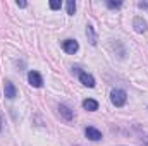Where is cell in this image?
Wrapping results in <instances>:
<instances>
[{
	"label": "cell",
	"mask_w": 148,
	"mask_h": 146,
	"mask_svg": "<svg viewBox=\"0 0 148 146\" xmlns=\"http://www.w3.org/2000/svg\"><path fill=\"white\" fill-rule=\"evenodd\" d=\"M126 100H127V95L124 89H112L110 93V102L115 107H122L126 105Z\"/></svg>",
	"instance_id": "obj_1"
},
{
	"label": "cell",
	"mask_w": 148,
	"mask_h": 146,
	"mask_svg": "<svg viewBox=\"0 0 148 146\" xmlns=\"http://www.w3.org/2000/svg\"><path fill=\"white\" fill-rule=\"evenodd\" d=\"M3 93H5V96L9 98V100H12V98H16V95H17V89H16V86L9 81V79H5L3 81Z\"/></svg>",
	"instance_id": "obj_2"
},
{
	"label": "cell",
	"mask_w": 148,
	"mask_h": 146,
	"mask_svg": "<svg viewBox=\"0 0 148 146\" xmlns=\"http://www.w3.org/2000/svg\"><path fill=\"white\" fill-rule=\"evenodd\" d=\"M28 81H29V84L35 86V88H40V86L43 84V79H41L40 72H36V71H29V72H28Z\"/></svg>",
	"instance_id": "obj_3"
},
{
	"label": "cell",
	"mask_w": 148,
	"mask_h": 146,
	"mask_svg": "<svg viewBox=\"0 0 148 146\" xmlns=\"http://www.w3.org/2000/svg\"><path fill=\"white\" fill-rule=\"evenodd\" d=\"M79 81L83 83V86H88V88H95V84H97V83H95V77L88 72L79 74Z\"/></svg>",
	"instance_id": "obj_4"
},
{
	"label": "cell",
	"mask_w": 148,
	"mask_h": 146,
	"mask_svg": "<svg viewBox=\"0 0 148 146\" xmlns=\"http://www.w3.org/2000/svg\"><path fill=\"white\" fill-rule=\"evenodd\" d=\"M62 48H64L67 53H76L77 48H79V45H77L76 40H66V41H62Z\"/></svg>",
	"instance_id": "obj_5"
},
{
	"label": "cell",
	"mask_w": 148,
	"mask_h": 146,
	"mask_svg": "<svg viewBox=\"0 0 148 146\" xmlns=\"http://www.w3.org/2000/svg\"><path fill=\"white\" fill-rule=\"evenodd\" d=\"M84 134H86V138L91 139V141H98V139H102V132H100L98 129H95V127H86Z\"/></svg>",
	"instance_id": "obj_6"
},
{
	"label": "cell",
	"mask_w": 148,
	"mask_h": 146,
	"mask_svg": "<svg viewBox=\"0 0 148 146\" xmlns=\"http://www.w3.org/2000/svg\"><path fill=\"white\" fill-rule=\"evenodd\" d=\"M59 113H60V117H62L66 122H71V120H73V110L69 108V107L59 105Z\"/></svg>",
	"instance_id": "obj_7"
},
{
	"label": "cell",
	"mask_w": 148,
	"mask_h": 146,
	"mask_svg": "<svg viewBox=\"0 0 148 146\" xmlns=\"http://www.w3.org/2000/svg\"><path fill=\"white\" fill-rule=\"evenodd\" d=\"M133 26H134V29H136L138 33H145V31H147V21H145L143 17H134Z\"/></svg>",
	"instance_id": "obj_8"
},
{
	"label": "cell",
	"mask_w": 148,
	"mask_h": 146,
	"mask_svg": "<svg viewBox=\"0 0 148 146\" xmlns=\"http://www.w3.org/2000/svg\"><path fill=\"white\" fill-rule=\"evenodd\" d=\"M83 107H84V110H88V112H95V110H98V102L93 100V98H86L83 102Z\"/></svg>",
	"instance_id": "obj_9"
},
{
	"label": "cell",
	"mask_w": 148,
	"mask_h": 146,
	"mask_svg": "<svg viewBox=\"0 0 148 146\" xmlns=\"http://www.w3.org/2000/svg\"><path fill=\"white\" fill-rule=\"evenodd\" d=\"M86 36H88V41H90L91 45H97V35H95V31H93V26H88V28H86Z\"/></svg>",
	"instance_id": "obj_10"
},
{
	"label": "cell",
	"mask_w": 148,
	"mask_h": 146,
	"mask_svg": "<svg viewBox=\"0 0 148 146\" xmlns=\"http://www.w3.org/2000/svg\"><path fill=\"white\" fill-rule=\"evenodd\" d=\"M74 12H76V3H74V0H69L67 2V14L74 16Z\"/></svg>",
	"instance_id": "obj_11"
},
{
	"label": "cell",
	"mask_w": 148,
	"mask_h": 146,
	"mask_svg": "<svg viewBox=\"0 0 148 146\" xmlns=\"http://www.w3.org/2000/svg\"><path fill=\"white\" fill-rule=\"evenodd\" d=\"M107 5H109L110 9H119V7L122 5V2H112V0H109V2H107Z\"/></svg>",
	"instance_id": "obj_12"
},
{
	"label": "cell",
	"mask_w": 148,
	"mask_h": 146,
	"mask_svg": "<svg viewBox=\"0 0 148 146\" xmlns=\"http://www.w3.org/2000/svg\"><path fill=\"white\" fill-rule=\"evenodd\" d=\"M50 9H53V10L60 9V2H59V0H52V2H50Z\"/></svg>",
	"instance_id": "obj_13"
},
{
	"label": "cell",
	"mask_w": 148,
	"mask_h": 146,
	"mask_svg": "<svg viewBox=\"0 0 148 146\" xmlns=\"http://www.w3.org/2000/svg\"><path fill=\"white\" fill-rule=\"evenodd\" d=\"M138 7H140V9H148V2H140Z\"/></svg>",
	"instance_id": "obj_14"
},
{
	"label": "cell",
	"mask_w": 148,
	"mask_h": 146,
	"mask_svg": "<svg viewBox=\"0 0 148 146\" xmlns=\"http://www.w3.org/2000/svg\"><path fill=\"white\" fill-rule=\"evenodd\" d=\"M17 7H26V2H17Z\"/></svg>",
	"instance_id": "obj_15"
},
{
	"label": "cell",
	"mask_w": 148,
	"mask_h": 146,
	"mask_svg": "<svg viewBox=\"0 0 148 146\" xmlns=\"http://www.w3.org/2000/svg\"><path fill=\"white\" fill-rule=\"evenodd\" d=\"M0 131H2V119H0Z\"/></svg>",
	"instance_id": "obj_16"
}]
</instances>
